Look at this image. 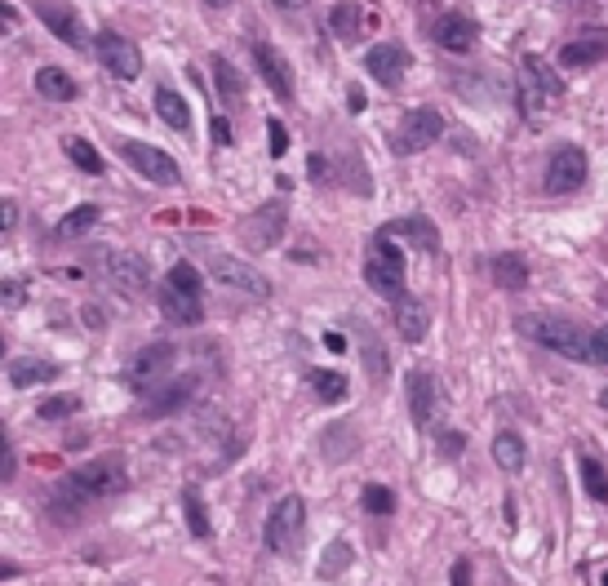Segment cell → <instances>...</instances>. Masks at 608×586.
<instances>
[{
    "instance_id": "48",
    "label": "cell",
    "mask_w": 608,
    "mask_h": 586,
    "mask_svg": "<svg viewBox=\"0 0 608 586\" xmlns=\"http://www.w3.org/2000/svg\"><path fill=\"white\" fill-rule=\"evenodd\" d=\"M307 169H312V178H316V182H325V173H329L325 156H312V160H307Z\"/></svg>"
},
{
    "instance_id": "30",
    "label": "cell",
    "mask_w": 608,
    "mask_h": 586,
    "mask_svg": "<svg viewBox=\"0 0 608 586\" xmlns=\"http://www.w3.org/2000/svg\"><path fill=\"white\" fill-rule=\"evenodd\" d=\"M493 462H497L502 471H519V466H524V440H519L515 431H502V436L493 440Z\"/></svg>"
},
{
    "instance_id": "16",
    "label": "cell",
    "mask_w": 608,
    "mask_h": 586,
    "mask_svg": "<svg viewBox=\"0 0 608 586\" xmlns=\"http://www.w3.org/2000/svg\"><path fill=\"white\" fill-rule=\"evenodd\" d=\"M365 67H369V76H373L378 85L400 89V81H404V72H409V54H404L400 45H373L369 58H365Z\"/></svg>"
},
{
    "instance_id": "27",
    "label": "cell",
    "mask_w": 608,
    "mask_h": 586,
    "mask_svg": "<svg viewBox=\"0 0 608 586\" xmlns=\"http://www.w3.org/2000/svg\"><path fill=\"white\" fill-rule=\"evenodd\" d=\"M36 89H41V98H54V103H72L76 98V81L67 72H58V67H41L36 72Z\"/></svg>"
},
{
    "instance_id": "17",
    "label": "cell",
    "mask_w": 608,
    "mask_h": 586,
    "mask_svg": "<svg viewBox=\"0 0 608 586\" xmlns=\"http://www.w3.org/2000/svg\"><path fill=\"white\" fill-rule=\"evenodd\" d=\"M107 275H112V284H116L120 293H129V298H134V293H142L147 280H151L142 253H112V258H107Z\"/></svg>"
},
{
    "instance_id": "37",
    "label": "cell",
    "mask_w": 608,
    "mask_h": 586,
    "mask_svg": "<svg viewBox=\"0 0 608 586\" xmlns=\"http://www.w3.org/2000/svg\"><path fill=\"white\" fill-rule=\"evenodd\" d=\"M36 413H41L45 422H63V418L81 413V396H72V391H67V396H50V400H45Z\"/></svg>"
},
{
    "instance_id": "15",
    "label": "cell",
    "mask_w": 608,
    "mask_h": 586,
    "mask_svg": "<svg viewBox=\"0 0 608 586\" xmlns=\"http://www.w3.org/2000/svg\"><path fill=\"white\" fill-rule=\"evenodd\" d=\"M191 396H196V378H191V374H187V378H173V382H160L156 391H147L142 413H147V418H169V413L187 409Z\"/></svg>"
},
{
    "instance_id": "42",
    "label": "cell",
    "mask_w": 608,
    "mask_h": 586,
    "mask_svg": "<svg viewBox=\"0 0 608 586\" xmlns=\"http://www.w3.org/2000/svg\"><path fill=\"white\" fill-rule=\"evenodd\" d=\"M266 134H271V156L280 160V156L289 151V129H284L280 120H266Z\"/></svg>"
},
{
    "instance_id": "18",
    "label": "cell",
    "mask_w": 608,
    "mask_h": 586,
    "mask_svg": "<svg viewBox=\"0 0 608 586\" xmlns=\"http://www.w3.org/2000/svg\"><path fill=\"white\" fill-rule=\"evenodd\" d=\"M435 41H440V50H449V54H471L475 41H480V32H475L471 19H462V14H444L440 27H435Z\"/></svg>"
},
{
    "instance_id": "29",
    "label": "cell",
    "mask_w": 608,
    "mask_h": 586,
    "mask_svg": "<svg viewBox=\"0 0 608 586\" xmlns=\"http://www.w3.org/2000/svg\"><path fill=\"white\" fill-rule=\"evenodd\" d=\"M98 218H103V209H98V204H81V209H72V213L58 222V240H81L85 231H94V227H98Z\"/></svg>"
},
{
    "instance_id": "21",
    "label": "cell",
    "mask_w": 608,
    "mask_h": 586,
    "mask_svg": "<svg viewBox=\"0 0 608 586\" xmlns=\"http://www.w3.org/2000/svg\"><path fill=\"white\" fill-rule=\"evenodd\" d=\"M608 54V32H586L581 41H568L564 50H559V63L564 67H590V63H599Z\"/></svg>"
},
{
    "instance_id": "9",
    "label": "cell",
    "mask_w": 608,
    "mask_h": 586,
    "mask_svg": "<svg viewBox=\"0 0 608 586\" xmlns=\"http://www.w3.org/2000/svg\"><path fill=\"white\" fill-rule=\"evenodd\" d=\"M284 222H289V209H284V200H271V204L253 209V213L240 222V240H244V249H253V253L271 249V244L284 235Z\"/></svg>"
},
{
    "instance_id": "25",
    "label": "cell",
    "mask_w": 608,
    "mask_h": 586,
    "mask_svg": "<svg viewBox=\"0 0 608 586\" xmlns=\"http://www.w3.org/2000/svg\"><path fill=\"white\" fill-rule=\"evenodd\" d=\"M329 27L338 41H360L365 36V10L356 5V0H338L334 14H329Z\"/></svg>"
},
{
    "instance_id": "7",
    "label": "cell",
    "mask_w": 608,
    "mask_h": 586,
    "mask_svg": "<svg viewBox=\"0 0 608 586\" xmlns=\"http://www.w3.org/2000/svg\"><path fill=\"white\" fill-rule=\"evenodd\" d=\"M440 134H444L440 112H435V107H418V112H409V116L400 120V129H396L391 147H396V156H418V151L435 147V143H440Z\"/></svg>"
},
{
    "instance_id": "55",
    "label": "cell",
    "mask_w": 608,
    "mask_h": 586,
    "mask_svg": "<svg viewBox=\"0 0 608 586\" xmlns=\"http://www.w3.org/2000/svg\"><path fill=\"white\" fill-rule=\"evenodd\" d=\"M204 5H213V10H222V5H231V0H204Z\"/></svg>"
},
{
    "instance_id": "40",
    "label": "cell",
    "mask_w": 608,
    "mask_h": 586,
    "mask_svg": "<svg viewBox=\"0 0 608 586\" xmlns=\"http://www.w3.org/2000/svg\"><path fill=\"white\" fill-rule=\"evenodd\" d=\"M365 511H369V515H391V511H396V493H391L387 484H369V489H365Z\"/></svg>"
},
{
    "instance_id": "43",
    "label": "cell",
    "mask_w": 608,
    "mask_h": 586,
    "mask_svg": "<svg viewBox=\"0 0 608 586\" xmlns=\"http://www.w3.org/2000/svg\"><path fill=\"white\" fill-rule=\"evenodd\" d=\"M462 449H466V436H462V431H444V436H440V453H444V458H458Z\"/></svg>"
},
{
    "instance_id": "22",
    "label": "cell",
    "mask_w": 608,
    "mask_h": 586,
    "mask_svg": "<svg viewBox=\"0 0 608 586\" xmlns=\"http://www.w3.org/2000/svg\"><path fill=\"white\" fill-rule=\"evenodd\" d=\"M409 409H413V422H418V427L435 422V382H431V374H422V369L409 374Z\"/></svg>"
},
{
    "instance_id": "14",
    "label": "cell",
    "mask_w": 608,
    "mask_h": 586,
    "mask_svg": "<svg viewBox=\"0 0 608 586\" xmlns=\"http://www.w3.org/2000/svg\"><path fill=\"white\" fill-rule=\"evenodd\" d=\"M36 19L58 36V41H67L72 50L76 45H85V32H81V19H76V10L67 5V0H36Z\"/></svg>"
},
{
    "instance_id": "10",
    "label": "cell",
    "mask_w": 608,
    "mask_h": 586,
    "mask_svg": "<svg viewBox=\"0 0 608 586\" xmlns=\"http://www.w3.org/2000/svg\"><path fill=\"white\" fill-rule=\"evenodd\" d=\"M120 156L147 178V182H156V187H173L182 173H178V160L173 156H165L160 147H151V143H125L120 147Z\"/></svg>"
},
{
    "instance_id": "57",
    "label": "cell",
    "mask_w": 608,
    "mask_h": 586,
    "mask_svg": "<svg viewBox=\"0 0 608 586\" xmlns=\"http://www.w3.org/2000/svg\"><path fill=\"white\" fill-rule=\"evenodd\" d=\"M604 582H608V573H604Z\"/></svg>"
},
{
    "instance_id": "31",
    "label": "cell",
    "mask_w": 608,
    "mask_h": 586,
    "mask_svg": "<svg viewBox=\"0 0 608 586\" xmlns=\"http://www.w3.org/2000/svg\"><path fill=\"white\" fill-rule=\"evenodd\" d=\"M396 231H409V235H418V244H422L427 253H435V249H440V235H435V227H431L427 218H404V222H391V227H382L378 235H396Z\"/></svg>"
},
{
    "instance_id": "34",
    "label": "cell",
    "mask_w": 608,
    "mask_h": 586,
    "mask_svg": "<svg viewBox=\"0 0 608 586\" xmlns=\"http://www.w3.org/2000/svg\"><path fill=\"white\" fill-rule=\"evenodd\" d=\"M307 382H312V391H316L325 405H338V400L347 396V378H342V374H334V369H316Z\"/></svg>"
},
{
    "instance_id": "36",
    "label": "cell",
    "mask_w": 608,
    "mask_h": 586,
    "mask_svg": "<svg viewBox=\"0 0 608 586\" xmlns=\"http://www.w3.org/2000/svg\"><path fill=\"white\" fill-rule=\"evenodd\" d=\"M67 160H72L81 173H103V156H98L85 138H72V143H67Z\"/></svg>"
},
{
    "instance_id": "6",
    "label": "cell",
    "mask_w": 608,
    "mask_h": 586,
    "mask_svg": "<svg viewBox=\"0 0 608 586\" xmlns=\"http://www.w3.org/2000/svg\"><path fill=\"white\" fill-rule=\"evenodd\" d=\"M302 524H307V502H302L297 493H289V497H280V502L271 506L262 537H266L271 551H293V546L302 542Z\"/></svg>"
},
{
    "instance_id": "53",
    "label": "cell",
    "mask_w": 608,
    "mask_h": 586,
    "mask_svg": "<svg viewBox=\"0 0 608 586\" xmlns=\"http://www.w3.org/2000/svg\"><path fill=\"white\" fill-rule=\"evenodd\" d=\"M14 222H19V209H14V200H5V231H14Z\"/></svg>"
},
{
    "instance_id": "52",
    "label": "cell",
    "mask_w": 608,
    "mask_h": 586,
    "mask_svg": "<svg viewBox=\"0 0 608 586\" xmlns=\"http://www.w3.org/2000/svg\"><path fill=\"white\" fill-rule=\"evenodd\" d=\"M449 582H471V564H453V568H449Z\"/></svg>"
},
{
    "instance_id": "32",
    "label": "cell",
    "mask_w": 608,
    "mask_h": 586,
    "mask_svg": "<svg viewBox=\"0 0 608 586\" xmlns=\"http://www.w3.org/2000/svg\"><path fill=\"white\" fill-rule=\"evenodd\" d=\"M182 515H187V528L196 533V537H209V511H204V502H200V493H196V484H187L182 489Z\"/></svg>"
},
{
    "instance_id": "11",
    "label": "cell",
    "mask_w": 608,
    "mask_h": 586,
    "mask_svg": "<svg viewBox=\"0 0 608 586\" xmlns=\"http://www.w3.org/2000/svg\"><path fill=\"white\" fill-rule=\"evenodd\" d=\"M98 58H103V67H107L116 81H138V76H142V54H138V45H134L129 36H120V32H103V36H98Z\"/></svg>"
},
{
    "instance_id": "5",
    "label": "cell",
    "mask_w": 608,
    "mask_h": 586,
    "mask_svg": "<svg viewBox=\"0 0 608 586\" xmlns=\"http://www.w3.org/2000/svg\"><path fill=\"white\" fill-rule=\"evenodd\" d=\"M204 266H209V275H213V280H222L227 289L244 293V298H271V280H266L262 271H253L249 262L231 258V253L209 249V253H204Z\"/></svg>"
},
{
    "instance_id": "38",
    "label": "cell",
    "mask_w": 608,
    "mask_h": 586,
    "mask_svg": "<svg viewBox=\"0 0 608 586\" xmlns=\"http://www.w3.org/2000/svg\"><path fill=\"white\" fill-rule=\"evenodd\" d=\"M581 484H586V493L595 502H608V475H604V466L595 458H581Z\"/></svg>"
},
{
    "instance_id": "28",
    "label": "cell",
    "mask_w": 608,
    "mask_h": 586,
    "mask_svg": "<svg viewBox=\"0 0 608 586\" xmlns=\"http://www.w3.org/2000/svg\"><path fill=\"white\" fill-rule=\"evenodd\" d=\"M156 112H160V120L165 125H173V129H191V107L173 94V89H156Z\"/></svg>"
},
{
    "instance_id": "13",
    "label": "cell",
    "mask_w": 608,
    "mask_h": 586,
    "mask_svg": "<svg viewBox=\"0 0 608 586\" xmlns=\"http://www.w3.org/2000/svg\"><path fill=\"white\" fill-rule=\"evenodd\" d=\"M253 67H258V76L266 81V89L280 98V103H293V72H289V63L271 50V45H253Z\"/></svg>"
},
{
    "instance_id": "26",
    "label": "cell",
    "mask_w": 608,
    "mask_h": 586,
    "mask_svg": "<svg viewBox=\"0 0 608 586\" xmlns=\"http://www.w3.org/2000/svg\"><path fill=\"white\" fill-rule=\"evenodd\" d=\"M160 307H165V320H173V325H200V320H204L200 298H191V293H178V289H165Z\"/></svg>"
},
{
    "instance_id": "35",
    "label": "cell",
    "mask_w": 608,
    "mask_h": 586,
    "mask_svg": "<svg viewBox=\"0 0 608 586\" xmlns=\"http://www.w3.org/2000/svg\"><path fill=\"white\" fill-rule=\"evenodd\" d=\"M320 449L329 453V462H342V458H347L351 449H356V431H351L347 422H338V427H329V431H325Z\"/></svg>"
},
{
    "instance_id": "20",
    "label": "cell",
    "mask_w": 608,
    "mask_h": 586,
    "mask_svg": "<svg viewBox=\"0 0 608 586\" xmlns=\"http://www.w3.org/2000/svg\"><path fill=\"white\" fill-rule=\"evenodd\" d=\"M5 378H10V387H36V382H54V378H58V365H54V360H41V356H19V360H10Z\"/></svg>"
},
{
    "instance_id": "4",
    "label": "cell",
    "mask_w": 608,
    "mask_h": 586,
    "mask_svg": "<svg viewBox=\"0 0 608 586\" xmlns=\"http://www.w3.org/2000/svg\"><path fill=\"white\" fill-rule=\"evenodd\" d=\"M365 280H369L373 293H382V298H400L404 293V253L396 249L391 235L373 240V253L365 262Z\"/></svg>"
},
{
    "instance_id": "46",
    "label": "cell",
    "mask_w": 608,
    "mask_h": 586,
    "mask_svg": "<svg viewBox=\"0 0 608 586\" xmlns=\"http://www.w3.org/2000/svg\"><path fill=\"white\" fill-rule=\"evenodd\" d=\"M23 293H27V289H23L19 280H10V284H5V307H19V303H23Z\"/></svg>"
},
{
    "instance_id": "19",
    "label": "cell",
    "mask_w": 608,
    "mask_h": 586,
    "mask_svg": "<svg viewBox=\"0 0 608 586\" xmlns=\"http://www.w3.org/2000/svg\"><path fill=\"white\" fill-rule=\"evenodd\" d=\"M489 275H493V284L497 289H528V258H519V253H493L489 258Z\"/></svg>"
},
{
    "instance_id": "12",
    "label": "cell",
    "mask_w": 608,
    "mask_h": 586,
    "mask_svg": "<svg viewBox=\"0 0 608 586\" xmlns=\"http://www.w3.org/2000/svg\"><path fill=\"white\" fill-rule=\"evenodd\" d=\"M586 182V156L577 147H559L546 165V191L550 196H568Z\"/></svg>"
},
{
    "instance_id": "24",
    "label": "cell",
    "mask_w": 608,
    "mask_h": 586,
    "mask_svg": "<svg viewBox=\"0 0 608 586\" xmlns=\"http://www.w3.org/2000/svg\"><path fill=\"white\" fill-rule=\"evenodd\" d=\"M209 72H213V81H218V98H222L227 107H240V103H244V81H240V72H235L222 54L209 58Z\"/></svg>"
},
{
    "instance_id": "51",
    "label": "cell",
    "mask_w": 608,
    "mask_h": 586,
    "mask_svg": "<svg viewBox=\"0 0 608 586\" xmlns=\"http://www.w3.org/2000/svg\"><path fill=\"white\" fill-rule=\"evenodd\" d=\"M325 347L342 356V351H347V338H342V334H325Z\"/></svg>"
},
{
    "instance_id": "39",
    "label": "cell",
    "mask_w": 608,
    "mask_h": 586,
    "mask_svg": "<svg viewBox=\"0 0 608 586\" xmlns=\"http://www.w3.org/2000/svg\"><path fill=\"white\" fill-rule=\"evenodd\" d=\"M169 289H178V293H191V298H200V271H196L191 262H173V266H169Z\"/></svg>"
},
{
    "instance_id": "45",
    "label": "cell",
    "mask_w": 608,
    "mask_h": 586,
    "mask_svg": "<svg viewBox=\"0 0 608 586\" xmlns=\"http://www.w3.org/2000/svg\"><path fill=\"white\" fill-rule=\"evenodd\" d=\"M209 129H213V143H218V147H231V138H235V134H231V120H227V116H213V125H209Z\"/></svg>"
},
{
    "instance_id": "33",
    "label": "cell",
    "mask_w": 608,
    "mask_h": 586,
    "mask_svg": "<svg viewBox=\"0 0 608 586\" xmlns=\"http://www.w3.org/2000/svg\"><path fill=\"white\" fill-rule=\"evenodd\" d=\"M356 334H360V356H365V365H369V378H387V356H382V343L373 338V329H369V325H356Z\"/></svg>"
},
{
    "instance_id": "3",
    "label": "cell",
    "mask_w": 608,
    "mask_h": 586,
    "mask_svg": "<svg viewBox=\"0 0 608 586\" xmlns=\"http://www.w3.org/2000/svg\"><path fill=\"white\" fill-rule=\"evenodd\" d=\"M515 81H519V112H524V116H537V112H546V107H555V103L564 98L559 76H555L542 58H533V54L519 58Z\"/></svg>"
},
{
    "instance_id": "23",
    "label": "cell",
    "mask_w": 608,
    "mask_h": 586,
    "mask_svg": "<svg viewBox=\"0 0 608 586\" xmlns=\"http://www.w3.org/2000/svg\"><path fill=\"white\" fill-rule=\"evenodd\" d=\"M396 303H400V307H396V329H400V338L422 343L427 329H431V312H427L418 298H396Z\"/></svg>"
},
{
    "instance_id": "56",
    "label": "cell",
    "mask_w": 608,
    "mask_h": 586,
    "mask_svg": "<svg viewBox=\"0 0 608 586\" xmlns=\"http://www.w3.org/2000/svg\"><path fill=\"white\" fill-rule=\"evenodd\" d=\"M599 405H608V391H604V396H599Z\"/></svg>"
},
{
    "instance_id": "49",
    "label": "cell",
    "mask_w": 608,
    "mask_h": 586,
    "mask_svg": "<svg viewBox=\"0 0 608 586\" xmlns=\"http://www.w3.org/2000/svg\"><path fill=\"white\" fill-rule=\"evenodd\" d=\"M0 23H5V32H14L19 27V10L14 5H0Z\"/></svg>"
},
{
    "instance_id": "44",
    "label": "cell",
    "mask_w": 608,
    "mask_h": 586,
    "mask_svg": "<svg viewBox=\"0 0 608 586\" xmlns=\"http://www.w3.org/2000/svg\"><path fill=\"white\" fill-rule=\"evenodd\" d=\"M590 365H608V329H595V338H590Z\"/></svg>"
},
{
    "instance_id": "2",
    "label": "cell",
    "mask_w": 608,
    "mask_h": 586,
    "mask_svg": "<svg viewBox=\"0 0 608 586\" xmlns=\"http://www.w3.org/2000/svg\"><path fill=\"white\" fill-rule=\"evenodd\" d=\"M519 334L533 338L537 347L555 351V356L590 360V338H595V329H581L577 320H564V316H524V320H519Z\"/></svg>"
},
{
    "instance_id": "50",
    "label": "cell",
    "mask_w": 608,
    "mask_h": 586,
    "mask_svg": "<svg viewBox=\"0 0 608 586\" xmlns=\"http://www.w3.org/2000/svg\"><path fill=\"white\" fill-rule=\"evenodd\" d=\"M271 5H275V10H289V14H297V10H307L312 0H271Z\"/></svg>"
},
{
    "instance_id": "8",
    "label": "cell",
    "mask_w": 608,
    "mask_h": 586,
    "mask_svg": "<svg viewBox=\"0 0 608 586\" xmlns=\"http://www.w3.org/2000/svg\"><path fill=\"white\" fill-rule=\"evenodd\" d=\"M173 360H178V347L173 343H151V347H142L138 351V360L129 365V374H125V382L134 387V391H156L169 374H173Z\"/></svg>"
},
{
    "instance_id": "1",
    "label": "cell",
    "mask_w": 608,
    "mask_h": 586,
    "mask_svg": "<svg viewBox=\"0 0 608 586\" xmlns=\"http://www.w3.org/2000/svg\"><path fill=\"white\" fill-rule=\"evenodd\" d=\"M125 484H129L125 458L107 453V458H94V462H85L81 471H72V475H67V480L54 489V506H67V511H76V506H85L89 497L120 493Z\"/></svg>"
},
{
    "instance_id": "41",
    "label": "cell",
    "mask_w": 608,
    "mask_h": 586,
    "mask_svg": "<svg viewBox=\"0 0 608 586\" xmlns=\"http://www.w3.org/2000/svg\"><path fill=\"white\" fill-rule=\"evenodd\" d=\"M351 564V546L347 542H334L329 551H325V564H320V577H338L342 568Z\"/></svg>"
},
{
    "instance_id": "54",
    "label": "cell",
    "mask_w": 608,
    "mask_h": 586,
    "mask_svg": "<svg viewBox=\"0 0 608 586\" xmlns=\"http://www.w3.org/2000/svg\"><path fill=\"white\" fill-rule=\"evenodd\" d=\"M103 320H107V316H98V307H85V325H89V329H98Z\"/></svg>"
},
{
    "instance_id": "47",
    "label": "cell",
    "mask_w": 608,
    "mask_h": 586,
    "mask_svg": "<svg viewBox=\"0 0 608 586\" xmlns=\"http://www.w3.org/2000/svg\"><path fill=\"white\" fill-rule=\"evenodd\" d=\"M347 112H365V89H360V85L347 89Z\"/></svg>"
}]
</instances>
